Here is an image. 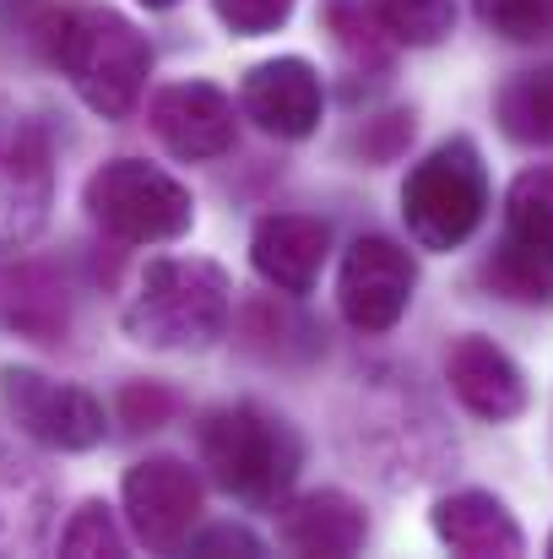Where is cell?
I'll return each instance as SVG.
<instances>
[{
    "mask_svg": "<svg viewBox=\"0 0 553 559\" xmlns=\"http://www.w3.org/2000/svg\"><path fill=\"white\" fill-rule=\"evenodd\" d=\"M0 321L27 337V343H44V348H60L65 332H71V299H65V283L55 266H11L0 272Z\"/></svg>",
    "mask_w": 553,
    "mask_h": 559,
    "instance_id": "obj_17",
    "label": "cell"
},
{
    "mask_svg": "<svg viewBox=\"0 0 553 559\" xmlns=\"http://www.w3.org/2000/svg\"><path fill=\"white\" fill-rule=\"evenodd\" d=\"M147 126L180 164H212L239 142V109L217 82H169L147 104Z\"/></svg>",
    "mask_w": 553,
    "mask_h": 559,
    "instance_id": "obj_10",
    "label": "cell"
},
{
    "mask_svg": "<svg viewBox=\"0 0 553 559\" xmlns=\"http://www.w3.org/2000/svg\"><path fill=\"white\" fill-rule=\"evenodd\" d=\"M429 527H434V538L450 555H467V559L527 555V533L516 527L505 500L489 495V489H450V495H440L434 511H429Z\"/></svg>",
    "mask_w": 553,
    "mask_h": 559,
    "instance_id": "obj_15",
    "label": "cell"
},
{
    "mask_svg": "<svg viewBox=\"0 0 553 559\" xmlns=\"http://www.w3.org/2000/svg\"><path fill=\"white\" fill-rule=\"evenodd\" d=\"M332 255V228L321 217H304V212H266L255 228H250V266L266 288L288 294V299H304L315 283H321V266Z\"/></svg>",
    "mask_w": 553,
    "mask_h": 559,
    "instance_id": "obj_14",
    "label": "cell"
},
{
    "mask_svg": "<svg viewBox=\"0 0 553 559\" xmlns=\"http://www.w3.org/2000/svg\"><path fill=\"white\" fill-rule=\"evenodd\" d=\"M321 22L332 33V44L348 55V66L359 71H390V33L380 27V16L364 11V0H326L321 5Z\"/></svg>",
    "mask_w": 553,
    "mask_h": 559,
    "instance_id": "obj_19",
    "label": "cell"
},
{
    "mask_svg": "<svg viewBox=\"0 0 553 559\" xmlns=\"http://www.w3.org/2000/svg\"><path fill=\"white\" fill-rule=\"evenodd\" d=\"M494 120L516 147H553V66L516 71L494 93Z\"/></svg>",
    "mask_w": 553,
    "mask_h": 559,
    "instance_id": "obj_18",
    "label": "cell"
},
{
    "mask_svg": "<svg viewBox=\"0 0 553 559\" xmlns=\"http://www.w3.org/2000/svg\"><path fill=\"white\" fill-rule=\"evenodd\" d=\"M472 11L505 44H549L553 38V0H472Z\"/></svg>",
    "mask_w": 553,
    "mask_h": 559,
    "instance_id": "obj_22",
    "label": "cell"
},
{
    "mask_svg": "<svg viewBox=\"0 0 553 559\" xmlns=\"http://www.w3.org/2000/svg\"><path fill=\"white\" fill-rule=\"evenodd\" d=\"M233 321V283L217 261L201 255H164L142 272L120 326L136 348L153 354H201L223 343Z\"/></svg>",
    "mask_w": 553,
    "mask_h": 559,
    "instance_id": "obj_1",
    "label": "cell"
},
{
    "mask_svg": "<svg viewBox=\"0 0 553 559\" xmlns=\"http://www.w3.org/2000/svg\"><path fill=\"white\" fill-rule=\"evenodd\" d=\"M184 549H190V555H244V559L266 555V544H261L250 527H239V522H217V527H206V533H190Z\"/></svg>",
    "mask_w": 553,
    "mask_h": 559,
    "instance_id": "obj_26",
    "label": "cell"
},
{
    "mask_svg": "<svg viewBox=\"0 0 553 559\" xmlns=\"http://www.w3.org/2000/svg\"><path fill=\"white\" fill-rule=\"evenodd\" d=\"M412 131H418V115L412 109H385V115L364 120V131L353 136V147L364 153V164H396L407 153Z\"/></svg>",
    "mask_w": 553,
    "mask_h": 559,
    "instance_id": "obj_24",
    "label": "cell"
},
{
    "mask_svg": "<svg viewBox=\"0 0 553 559\" xmlns=\"http://www.w3.org/2000/svg\"><path fill=\"white\" fill-rule=\"evenodd\" d=\"M142 5H147V11H175L180 0H142Z\"/></svg>",
    "mask_w": 553,
    "mask_h": 559,
    "instance_id": "obj_27",
    "label": "cell"
},
{
    "mask_svg": "<svg viewBox=\"0 0 553 559\" xmlns=\"http://www.w3.org/2000/svg\"><path fill=\"white\" fill-rule=\"evenodd\" d=\"M49 55L65 71V82L76 87V98L104 115V120H125L153 76V44L142 38V27L109 5H87V11H65L49 22Z\"/></svg>",
    "mask_w": 553,
    "mask_h": 559,
    "instance_id": "obj_3",
    "label": "cell"
},
{
    "mask_svg": "<svg viewBox=\"0 0 553 559\" xmlns=\"http://www.w3.org/2000/svg\"><path fill=\"white\" fill-rule=\"evenodd\" d=\"M293 5H299V0H212L217 22H223L233 38H266V33H277V27L293 16Z\"/></svg>",
    "mask_w": 553,
    "mask_h": 559,
    "instance_id": "obj_25",
    "label": "cell"
},
{
    "mask_svg": "<svg viewBox=\"0 0 553 559\" xmlns=\"http://www.w3.org/2000/svg\"><path fill=\"white\" fill-rule=\"evenodd\" d=\"M445 380L456 391V402L483 418V424H510L532 407V385H527V370L483 332H467L450 343L445 354Z\"/></svg>",
    "mask_w": 553,
    "mask_h": 559,
    "instance_id": "obj_13",
    "label": "cell"
},
{
    "mask_svg": "<svg viewBox=\"0 0 553 559\" xmlns=\"http://www.w3.org/2000/svg\"><path fill=\"white\" fill-rule=\"evenodd\" d=\"M277 538L293 555H321V559H348L364 549L369 516L364 506L342 489H310L288 506H277Z\"/></svg>",
    "mask_w": 553,
    "mask_h": 559,
    "instance_id": "obj_16",
    "label": "cell"
},
{
    "mask_svg": "<svg viewBox=\"0 0 553 559\" xmlns=\"http://www.w3.org/2000/svg\"><path fill=\"white\" fill-rule=\"evenodd\" d=\"M195 451L206 478L244 506H277L304 467L299 429L261 402L206 407L195 424Z\"/></svg>",
    "mask_w": 553,
    "mask_h": 559,
    "instance_id": "obj_2",
    "label": "cell"
},
{
    "mask_svg": "<svg viewBox=\"0 0 553 559\" xmlns=\"http://www.w3.org/2000/svg\"><path fill=\"white\" fill-rule=\"evenodd\" d=\"M369 11L407 49H434L456 33V0H369Z\"/></svg>",
    "mask_w": 553,
    "mask_h": 559,
    "instance_id": "obj_20",
    "label": "cell"
},
{
    "mask_svg": "<svg viewBox=\"0 0 553 559\" xmlns=\"http://www.w3.org/2000/svg\"><path fill=\"white\" fill-rule=\"evenodd\" d=\"M549 555H553V538H549Z\"/></svg>",
    "mask_w": 553,
    "mask_h": 559,
    "instance_id": "obj_28",
    "label": "cell"
},
{
    "mask_svg": "<svg viewBox=\"0 0 553 559\" xmlns=\"http://www.w3.org/2000/svg\"><path fill=\"white\" fill-rule=\"evenodd\" d=\"M49 195H55V158L44 126L0 115V250H16L44 228Z\"/></svg>",
    "mask_w": 553,
    "mask_h": 559,
    "instance_id": "obj_11",
    "label": "cell"
},
{
    "mask_svg": "<svg viewBox=\"0 0 553 559\" xmlns=\"http://www.w3.org/2000/svg\"><path fill=\"white\" fill-rule=\"evenodd\" d=\"M175 407H180V396H175L164 380H125L120 396H115V418H120L131 435L164 429V424L175 418Z\"/></svg>",
    "mask_w": 553,
    "mask_h": 559,
    "instance_id": "obj_23",
    "label": "cell"
},
{
    "mask_svg": "<svg viewBox=\"0 0 553 559\" xmlns=\"http://www.w3.org/2000/svg\"><path fill=\"white\" fill-rule=\"evenodd\" d=\"M321 109H326V87L321 71L304 55H277L244 71L239 87V115L255 120L266 136L277 142H304L321 131Z\"/></svg>",
    "mask_w": 553,
    "mask_h": 559,
    "instance_id": "obj_12",
    "label": "cell"
},
{
    "mask_svg": "<svg viewBox=\"0 0 553 559\" xmlns=\"http://www.w3.org/2000/svg\"><path fill=\"white\" fill-rule=\"evenodd\" d=\"M489 217V169L472 136L440 142L401 180V223L418 250H461Z\"/></svg>",
    "mask_w": 553,
    "mask_h": 559,
    "instance_id": "obj_4",
    "label": "cell"
},
{
    "mask_svg": "<svg viewBox=\"0 0 553 559\" xmlns=\"http://www.w3.org/2000/svg\"><path fill=\"white\" fill-rule=\"evenodd\" d=\"M82 206L115 245H175L195 223V195L147 158H109L87 175Z\"/></svg>",
    "mask_w": 553,
    "mask_h": 559,
    "instance_id": "obj_5",
    "label": "cell"
},
{
    "mask_svg": "<svg viewBox=\"0 0 553 559\" xmlns=\"http://www.w3.org/2000/svg\"><path fill=\"white\" fill-rule=\"evenodd\" d=\"M412 288H418V261L407 245H396L390 234H359L348 250H342V266H337V310L353 332L364 337H385L407 305H412Z\"/></svg>",
    "mask_w": 553,
    "mask_h": 559,
    "instance_id": "obj_8",
    "label": "cell"
},
{
    "mask_svg": "<svg viewBox=\"0 0 553 559\" xmlns=\"http://www.w3.org/2000/svg\"><path fill=\"white\" fill-rule=\"evenodd\" d=\"M483 283L510 305H553V164H532L510 180L505 228L483 261Z\"/></svg>",
    "mask_w": 553,
    "mask_h": 559,
    "instance_id": "obj_6",
    "label": "cell"
},
{
    "mask_svg": "<svg viewBox=\"0 0 553 559\" xmlns=\"http://www.w3.org/2000/svg\"><path fill=\"white\" fill-rule=\"evenodd\" d=\"M120 506H125L131 533L153 555H175L184 549L190 527L201 522V478L180 456H142L120 478Z\"/></svg>",
    "mask_w": 553,
    "mask_h": 559,
    "instance_id": "obj_9",
    "label": "cell"
},
{
    "mask_svg": "<svg viewBox=\"0 0 553 559\" xmlns=\"http://www.w3.org/2000/svg\"><path fill=\"white\" fill-rule=\"evenodd\" d=\"M60 555L71 559H120L125 555V533L115 522V511L104 500H82L60 533Z\"/></svg>",
    "mask_w": 553,
    "mask_h": 559,
    "instance_id": "obj_21",
    "label": "cell"
},
{
    "mask_svg": "<svg viewBox=\"0 0 553 559\" xmlns=\"http://www.w3.org/2000/svg\"><path fill=\"white\" fill-rule=\"evenodd\" d=\"M0 402L5 413L16 418V429L44 445V451H93L104 445L109 424H104V402L71 380H49L44 370H27V365H5L0 370Z\"/></svg>",
    "mask_w": 553,
    "mask_h": 559,
    "instance_id": "obj_7",
    "label": "cell"
}]
</instances>
